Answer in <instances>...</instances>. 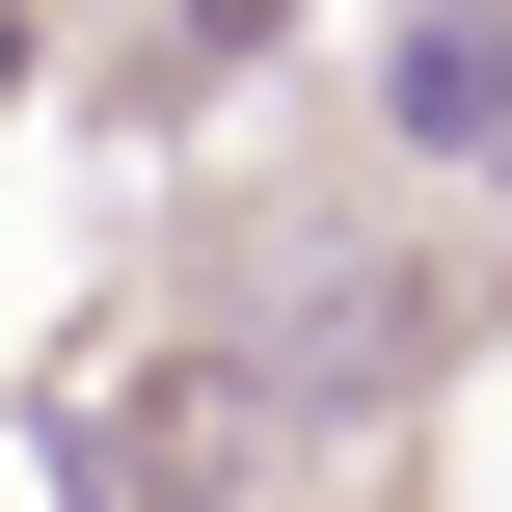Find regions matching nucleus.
Here are the masks:
<instances>
[{"mask_svg":"<svg viewBox=\"0 0 512 512\" xmlns=\"http://www.w3.org/2000/svg\"><path fill=\"white\" fill-rule=\"evenodd\" d=\"M405 378H459V270H378V243H324V297L270 324V405H297V432H351V405H405Z\"/></svg>","mask_w":512,"mask_h":512,"instance_id":"f257e3e1","label":"nucleus"},{"mask_svg":"<svg viewBox=\"0 0 512 512\" xmlns=\"http://www.w3.org/2000/svg\"><path fill=\"white\" fill-rule=\"evenodd\" d=\"M243 459H270V378H135L108 405V512H243Z\"/></svg>","mask_w":512,"mask_h":512,"instance_id":"f03ea898","label":"nucleus"},{"mask_svg":"<svg viewBox=\"0 0 512 512\" xmlns=\"http://www.w3.org/2000/svg\"><path fill=\"white\" fill-rule=\"evenodd\" d=\"M270 27H297V0H189V54H216V81H243V54H270Z\"/></svg>","mask_w":512,"mask_h":512,"instance_id":"7ed1b4c3","label":"nucleus"},{"mask_svg":"<svg viewBox=\"0 0 512 512\" xmlns=\"http://www.w3.org/2000/svg\"><path fill=\"white\" fill-rule=\"evenodd\" d=\"M0 108H27V0H0Z\"/></svg>","mask_w":512,"mask_h":512,"instance_id":"20e7f679","label":"nucleus"},{"mask_svg":"<svg viewBox=\"0 0 512 512\" xmlns=\"http://www.w3.org/2000/svg\"><path fill=\"white\" fill-rule=\"evenodd\" d=\"M486 27H512V0H486Z\"/></svg>","mask_w":512,"mask_h":512,"instance_id":"39448f33","label":"nucleus"}]
</instances>
